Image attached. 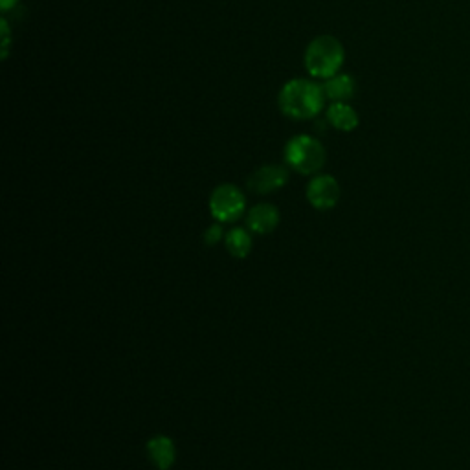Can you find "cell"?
<instances>
[{"mask_svg":"<svg viewBox=\"0 0 470 470\" xmlns=\"http://www.w3.org/2000/svg\"><path fill=\"white\" fill-rule=\"evenodd\" d=\"M324 87L309 79H292L279 93V109L294 120H309L324 109Z\"/></svg>","mask_w":470,"mask_h":470,"instance_id":"1","label":"cell"},{"mask_svg":"<svg viewBox=\"0 0 470 470\" xmlns=\"http://www.w3.org/2000/svg\"><path fill=\"white\" fill-rule=\"evenodd\" d=\"M346 52L341 42L331 35L316 37L306 50V68L313 77L329 79L344 65Z\"/></svg>","mask_w":470,"mask_h":470,"instance_id":"2","label":"cell"},{"mask_svg":"<svg viewBox=\"0 0 470 470\" xmlns=\"http://www.w3.org/2000/svg\"><path fill=\"white\" fill-rule=\"evenodd\" d=\"M285 162L300 175H315L325 164V149L309 135L294 137L285 147Z\"/></svg>","mask_w":470,"mask_h":470,"instance_id":"3","label":"cell"},{"mask_svg":"<svg viewBox=\"0 0 470 470\" xmlns=\"http://www.w3.org/2000/svg\"><path fill=\"white\" fill-rule=\"evenodd\" d=\"M246 209L244 195L239 188L232 184H221L213 190L209 197V211L217 223H234L243 217Z\"/></svg>","mask_w":470,"mask_h":470,"instance_id":"4","label":"cell"},{"mask_svg":"<svg viewBox=\"0 0 470 470\" xmlns=\"http://www.w3.org/2000/svg\"><path fill=\"white\" fill-rule=\"evenodd\" d=\"M288 182V171L283 165L269 164L260 167L255 173L248 179V188L255 195H269L281 190Z\"/></svg>","mask_w":470,"mask_h":470,"instance_id":"5","label":"cell"},{"mask_svg":"<svg viewBox=\"0 0 470 470\" xmlns=\"http://www.w3.org/2000/svg\"><path fill=\"white\" fill-rule=\"evenodd\" d=\"M307 200L315 209L327 211L340 200L338 181L331 175H316L307 186Z\"/></svg>","mask_w":470,"mask_h":470,"instance_id":"6","label":"cell"},{"mask_svg":"<svg viewBox=\"0 0 470 470\" xmlns=\"http://www.w3.org/2000/svg\"><path fill=\"white\" fill-rule=\"evenodd\" d=\"M279 209L274 204H255L246 216V225L250 232L258 235L272 234L279 225Z\"/></svg>","mask_w":470,"mask_h":470,"instance_id":"7","label":"cell"},{"mask_svg":"<svg viewBox=\"0 0 470 470\" xmlns=\"http://www.w3.org/2000/svg\"><path fill=\"white\" fill-rule=\"evenodd\" d=\"M147 454L158 470H169L177 459L175 443L167 436H156L147 441Z\"/></svg>","mask_w":470,"mask_h":470,"instance_id":"8","label":"cell"},{"mask_svg":"<svg viewBox=\"0 0 470 470\" xmlns=\"http://www.w3.org/2000/svg\"><path fill=\"white\" fill-rule=\"evenodd\" d=\"M325 120L334 129L344 133H350L359 127V114L346 102H333L325 112Z\"/></svg>","mask_w":470,"mask_h":470,"instance_id":"9","label":"cell"},{"mask_svg":"<svg viewBox=\"0 0 470 470\" xmlns=\"http://www.w3.org/2000/svg\"><path fill=\"white\" fill-rule=\"evenodd\" d=\"M324 94L331 102H348L355 94V79L348 74H336L325 79Z\"/></svg>","mask_w":470,"mask_h":470,"instance_id":"10","label":"cell"},{"mask_svg":"<svg viewBox=\"0 0 470 470\" xmlns=\"http://www.w3.org/2000/svg\"><path fill=\"white\" fill-rule=\"evenodd\" d=\"M226 250L237 260H244L246 255L252 252V235L244 228H232L225 235Z\"/></svg>","mask_w":470,"mask_h":470,"instance_id":"11","label":"cell"},{"mask_svg":"<svg viewBox=\"0 0 470 470\" xmlns=\"http://www.w3.org/2000/svg\"><path fill=\"white\" fill-rule=\"evenodd\" d=\"M223 237H225L223 223H216V225H211L209 228H206V232H204V244L216 246Z\"/></svg>","mask_w":470,"mask_h":470,"instance_id":"12","label":"cell"},{"mask_svg":"<svg viewBox=\"0 0 470 470\" xmlns=\"http://www.w3.org/2000/svg\"><path fill=\"white\" fill-rule=\"evenodd\" d=\"M3 35H4L3 47H4V58H6V56H8V47H10V28H8L6 19H3Z\"/></svg>","mask_w":470,"mask_h":470,"instance_id":"13","label":"cell"},{"mask_svg":"<svg viewBox=\"0 0 470 470\" xmlns=\"http://www.w3.org/2000/svg\"><path fill=\"white\" fill-rule=\"evenodd\" d=\"M19 0H0V8H3V12H8L12 8L17 6Z\"/></svg>","mask_w":470,"mask_h":470,"instance_id":"14","label":"cell"}]
</instances>
